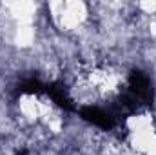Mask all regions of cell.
I'll return each mask as SVG.
<instances>
[{
  "instance_id": "1",
  "label": "cell",
  "mask_w": 156,
  "mask_h": 155,
  "mask_svg": "<svg viewBox=\"0 0 156 155\" xmlns=\"http://www.w3.org/2000/svg\"><path fill=\"white\" fill-rule=\"evenodd\" d=\"M45 9L51 26L66 37H76L93 22L87 2H49Z\"/></svg>"
}]
</instances>
